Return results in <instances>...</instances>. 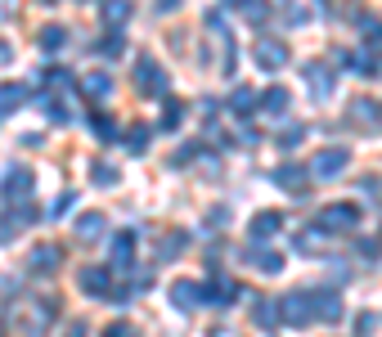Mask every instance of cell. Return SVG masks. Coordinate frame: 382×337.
Instances as JSON below:
<instances>
[{
    "label": "cell",
    "instance_id": "6da1fadb",
    "mask_svg": "<svg viewBox=\"0 0 382 337\" xmlns=\"http://www.w3.org/2000/svg\"><path fill=\"white\" fill-rule=\"evenodd\" d=\"M355 225H360V207L355 202H333L319 216V230H355Z\"/></svg>",
    "mask_w": 382,
    "mask_h": 337
},
{
    "label": "cell",
    "instance_id": "7a4b0ae2",
    "mask_svg": "<svg viewBox=\"0 0 382 337\" xmlns=\"http://www.w3.org/2000/svg\"><path fill=\"white\" fill-rule=\"evenodd\" d=\"M347 162H351V153H347V149H324V153H315L311 176H315V180H333L338 171H347Z\"/></svg>",
    "mask_w": 382,
    "mask_h": 337
},
{
    "label": "cell",
    "instance_id": "3957f363",
    "mask_svg": "<svg viewBox=\"0 0 382 337\" xmlns=\"http://www.w3.org/2000/svg\"><path fill=\"white\" fill-rule=\"evenodd\" d=\"M135 90L140 94H162L167 90V77L153 59H140V63H135Z\"/></svg>",
    "mask_w": 382,
    "mask_h": 337
},
{
    "label": "cell",
    "instance_id": "277c9868",
    "mask_svg": "<svg viewBox=\"0 0 382 337\" xmlns=\"http://www.w3.org/2000/svg\"><path fill=\"white\" fill-rule=\"evenodd\" d=\"M279 315L292 324V329H306V324H311V297L306 293H288L279 302Z\"/></svg>",
    "mask_w": 382,
    "mask_h": 337
},
{
    "label": "cell",
    "instance_id": "5b68a950",
    "mask_svg": "<svg viewBox=\"0 0 382 337\" xmlns=\"http://www.w3.org/2000/svg\"><path fill=\"white\" fill-rule=\"evenodd\" d=\"M28 194H32V176L23 171V166H9L5 185H0V198H5V202H23Z\"/></svg>",
    "mask_w": 382,
    "mask_h": 337
},
{
    "label": "cell",
    "instance_id": "8992f818",
    "mask_svg": "<svg viewBox=\"0 0 382 337\" xmlns=\"http://www.w3.org/2000/svg\"><path fill=\"white\" fill-rule=\"evenodd\" d=\"M256 63H261L265 72L283 68V63H288V45H283V41H270V36H265V41H256Z\"/></svg>",
    "mask_w": 382,
    "mask_h": 337
},
{
    "label": "cell",
    "instance_id": "52a82bcc",
    "mask_svg": "<svg viewBox=\"0 0 382 337\" xmlns=\"http://www.w3.org/2000/svg\"><path fill=\"white\" fill-rule=\"evenodd\" d=\"M311 315H319V319H338V315H342V297L333 293V288H324V293H311Z\"/></svg>",
    "mask_w": 382,
    "mask_h": 337
},
{
    "label": "cell",
    "instance_id": "ba28073f",
    "mask_svg": "<svg viewBox=\"0 0 382 337\" xmlns=\"http://www.w3.org/2000/svg\"><path fill=\"white\" fill-rule=\"evenodd\" d=\"M243 261H248V266H256L261 274H279V270H283V257H279V252H270V247H252V252H243Z\"/></svg>",
    "mask_w": 382,
    "mask_h": 337
},
{
    "label": "cell",
    "instance_id": "9c48e42d",
    "mask_svg": "<svg viewBox=\"0 0 382 337\" xmlns=\"http://www.w3.org/2000/svg\"><path fill=\"white\" fill-rule=\"evenodd\" d=\"M306 86H311L315 99H328V94H333V72L319 68V63H311V68H306Z\"/></svg>",
    "mask_w": 382,
    "mask_h": 337
},
{
    "label": "cell",
    "instance_id": "30bf717a",
    "mask_svg": "<svg viewBox=\"0 0 382 337\" xmlns=\"http://www.w3.org/2000/svg\"><path fill=\"white\" fill-rule=\"evenodd\" d=\"M203 302V293H198V283H189V279H180V283H171V306H180V310H193Z\"/></svg>",
    "mask_w": 382,
    "mask_h": 337
},
{
    "label": "cell",
    "instance_id": "8fae6325",
    "mask_svg": "<svg viewBox=\"0 0 382 337\" xmlns=\"http://www.w3.org/2000/svg\"><path fill=\"white\" fill-rule=\"evenodd\" d=\"M256 104H265V113H270V117H283L292 99H288V90H283V86H270L265 94H256Z\"/></svg>",
    "mask_w": 382,
    "mask_h": 337
},
{
    "label": "cell",
    "instance_id": "7c38bea8",
    "mask_svg": "<svg viewBox=\"0 0 382 337\" xmlns=\"http://www.w3.org/2000/svg\"><path fill=\"white\" fill-rule=\"evenodd\" d=\"M81 288H85L90 297H108V270L85 266V270H81Z\"/></svg>",
    "mask_w": 382,
    "mask_h": 337
},
{
    "label": "cell",
    "instance_id": "4fadbf2b",
    "mask_svg": "<svg viewBox=\"0 0 382 337\" xmlns=\"http://www.w3.org/2000/svg\"><path fill=\"white\" fill-rule=\"evenodd\" d=\"M306 171H302V166H279V171H275V185L279 189H288V194H302V189H306V180H302Z\"/></svg>",
    "mask_w": 382,
    "mask_h": 337
},
{
    "label": "cell",
    "instance_id": "5bb4252c",
    "mask_svg": "<svg viewBox=\"0 0 382 337\" xmlns=\"http://www.w3.org/2000/svg\"><path fill=\"white\" fill-rule=\"evenodd\" d=\"M279 225H283V216H279V212H261V216H256V221L248 225V234H252V238H270V234L279 230Z\"/></svg>",
    "mask_w": 382,
    "mask_h": 337
},
{
    "label": "cell",
    "instance_id": "9a60e30c",
    "mask_svg": "<svg viewBox=\"0 0 382 337\" xmlns=\"http://www.w3.org/2000/svg\"><path fill=\"white\" fill-rule=\"evenodd\" d=\"M104 230H108V221H104V212H85V216H81V221H77V234H81V238H100Z\"/></svg>",
    "mask_w": 382,
    "mask_h": 337
},
{
    "label": "cell",
    "instance_id": "2e32d148",
    "mask_svg": "<svg viewBox=\"0 0 382 337\" xmlns=\"http://www.w3.org/2000/svg\"><path fill=\"white\" fill-rule=\"evenodd\" d=\"M131 247H135V234H117L113 238V266H131Z\"/></svg>",
    "mask_w": 382,
    "mask_h": 337
},
{
    "label": "cell",
    "instance_id": "e0dca14e",
    "mask_svg": "<svg viewBox=\"0 0 382 337\" xmlns=\"http://www.w3.org/2000/svg\"><path fill=\"white\" fill-rule=\"evenodd\" d=\"M54 266H59V247L54 243H45V247L32 252V270H54Z\"/></svg>",
    "mask_w": 382,
    "mask_h": 337
},
{
    "label": "cell",
    "instance_id": "ac0fdd59",
    "mask_svg": "<svg viewBox=\"0 0 382 337\" xmlns=\"http://www.w3.org/2000/svg\"><path fill=\"white\" fill-rule=\"evenodd\" d=\"M229 108H234V113H239V117H248L252 108H256V90H243V86H239V90L229 94Z\"/></svg>",
    "mask_w": 382,
    "mask_h": 337
},
{
    "label": "cell",
    "instance_id": "d6986e66",
    "mask_svg": "<svg viewBox=\"0 0 382 337\" xmlns=\"http://www.w3.org/2000/svg\"><path fill=\"white\" fill-rule=\"evenodd\" d=\"M108 90H113V77H108V72H90V77H85V94H95V99H104Z\"/></svg>",
    "mask_w": 382,
    "mask_h": 337
},
{
    "label": "cell",
    "instance_id": "ffe728a7",
    "mask_svg": "<svg viewBox=\"0 0 382 337\" xmlns=\"http://www.w3.org/2000/svg\"><path fill=\"white\" fill-rule=\"evenodd\" d=\"M378 104H369V99H360V104H351V122H364V126H378L382 117L374 113Z\"/></svg>",
    "mask_w": 382,
    "mask_h": 337
},
{
    "label": "cell",
    "instance_id": "44dd1931",
    "mask_svg": "<svg viewBox=\"0 0 382 337\" xmlns=\"http://www.w3.org/2000/svg\"><path fill=\"white\" fill-rule=\"evenodd\" d=\"M104 18L108 23H126L131 18V0H104Z\"/></svg>",
    "mask_w": 382,
    "mask_h": 337
},
{
    "label": "cell",
    "instance_id": "7402d4cb",
    "mask_svg": "<svg viewBox=\"0 0 382 337\" xmlns=\"http://www.w3.org/2000/svg\"><path fill=\"white\" fill-rule=\"evenodd\" d=\"M149 149V126H131L126 130V153H144Z\"/></svg>",
    "mask_w": 382,
    "mask_h": 337
},
{
    "label": "cell",
    "instance_id": "603a6c76",
    "mask_svg": "<svg viewBox=\"0 0 382 337\" xmlns=\"http://www.w3.org/2000/svg\"><path fill=\"white\" fill-rule=\"evenodd\" d=\"M23 104V86H0V113H14Z\"/></svg>",
    "mask_w": 382,
    "mask_h": 337
},
{
    "label": "cell",
    "instance_id": "cb8c5ba5",
    "mask_svg": "<svg viewBox=\"0 0 382 337\" xmlns=\"http://www.w3.org/2000/svg\"><path fill=\"white\" fill-rule=\"evenodd\" d=\"M90 176H95V185H104V189H108V185H117V166H108V162H95V166H90Z\"/></svg>",
    "mask_w": 382,
    "mask_h": 337
},
{
    "label": "cell",
    "instance_id": "d4e9b609",
    "mask_svg": "<svg viewBox=\"0 0 382 337\" xmlns=\"http://www.w3.org/2000/svg\"><path fill=\"white\" fill-rule=\"evenodd\" d=\"M64 41H68V32H64V27H45V32H41V50H59Z\"/></svg>",
    "mask_w": 382,
    "mask_h": 337
},
{
    "label": "cell",
    "instance_id": "484cf974",
    "mask_svg": "<svg viewBox=\"0 0 382 337\" xmlns=\"http://www.w3.org/2000/svg\"><path fill=\"white\" fill-rule=\"evenodd\" d=\"M319 243H324V230H319V225H315V230H306V234H297V247L302 252H315Z\"/></svg>",
    "mask_w": 382,
    "mask_h": 337
},
{
    "label": "cell",
    "instance_id": "4316f807",
    "mask_svg": "<svg viewBox=\"0 0 382 337\" xmlns=\"http://www.w3.org/2000/svg\"><path fill=\"white\" fill-rule=\"evenodd\" d=\"M275 315H279V306L256 302V324H261V329H275Z\"/></svg>",
    "mask_w": 382,
    "mask_h": 337
},
{
    "label": "cell",
    "instance_id": "83f0119b",
    "mask_svg": "<svg viewBox=\"0 0 382 337\" xmlns=\"http://www.w3.org/2000/svg\"><path fill=\"white\" fill-rule=\"evenodd\" d=\"M72 207H77V194H72V189H68V194H59V198H54V207H50V216H54V221H59V216H64V212H72Z\"/></svg>",
    "mask_w": 382,
    "mask_h": 337
},
{
    "label": "cell",
    "instance_id": "f1b7e54d",
    "mask_svg": "<svg viewBox=\"0 0 382 337\" xmlns=\"http://www.w3.org/2000/svg\"><path fill=\"white\" fill-rule=\"evenodd\" d=\"M180 247H184V234H167V238H162V252H157V257H180Z\"/></svg>",
    "mask_w": 382,
    "mask_h": 337
},
{
    "label": "cell",
    "instance_id": "f546056e",
    "mask_svg": "<svg viewBox=\"0 0 382 337\" xmlns=\"http://www.w3.org/2000/svg\"><path fill=\"white\" fill-rule=\"evenodd\" d=\"M180 122H184V104H167V117H162V126H167V130H176Z\"/></svg>",
    "mask_w": 382,
    "mask_h": 337
},
{
    "label": "cell",
    "instance_id": "4dcf8cb0",
    "mask_svg": "<svg viewBox=\"0 0 382 337\" xmlns=\"http://www.w3.org/2000/svg\"><path fill=\"white\" fill-rule=\"evenodd\" d=\"M95 135H100V140H113V135H117V122H113V117H95Z\"/></svg>",
    "mask_w": 382,
    "mask_h": 337
},
{
    "label": "cell",
    "instance_id": "1f68e13d",
    "mask_svg": "<svg viewBox=\"0 0 382 337\" xmlns=\"http://www.w3.org/2000/svg\"><path fill=\"white\" fill-rule=\"evenodd\" d=\"M239 5H243V14H248L252 23H265V5H261V0H239Z\"/></svg>",
    "mask_w": 382,
    "mask_h": 337
},
{
    "label": "cell",
    "instance_id": "d6a6232c",
    "mask_svg": "<svg viewBox=\"0 0 382 337\" xmlns=\"http://www.w3.org/2000/svg\"><path fill=\"white\" fill-rule=\"evenodd\" d=\"M100 54H104V59H117V54H121V36H117V32L108 36V41H100Z\"/></svg>",
    "mask_w": 382,
    "mask_h": 337
},
{
    "label": "cell",
    "instance_id": "836d02e7",
    "mask_svg": "<svg viewBox=\"0 0 382 337\" xmlns=\"http://www.w3.org/2000/svg\"><path fill=\"white\" fill-rule=\"evenodd\" d=\"M45 81H50L54 90H64V86H68V72H64V68H45Z\"/></svg>",
    "mask_w": 382,
    "mask_h": 337
},
{
    "label": "cell",
    "instance_id": "e575fe53",
    "mask_svg": "<svg viewBox=\"0 0 382 337\" xmlns=\"http://www.w3.org/2000/svg\"><path fill=\"white\" fill-rule=\"evenodd\" d=\"M104 337H135L131 324H113V329H104Z\"/></svg>",
    "mask_w": 382,
    "mask_h": 337
},
{
    "label": "cell",
    "instance_id": "d590c367",
    "mask_svg": "<svg viewBox=\"0 0 382 337\" xmlns=\"http://www.w3.org/2000/svg\"><path fill=\"white\" fill-rule=\"evenodd\" d=\"M157 9H162V14L167 9H180V0H157Z\"/></svg>",
    "mask_w": 382,
    "mask_h": 337
},
{
    "label": "cell",
    "instance_id": "8d00e7d4",
    "mask_svg": "<svg viewBox=\"0 0 382 337\" xmlns=\"http://www.w3.org/2000/svg\"><path fill=\"white\" fill-rule=\"evenodd\" d=\"M45 5H59V0H45Z\"/></svg>",
    "mask_w": 382,
    "mask_h": 337
}]
</instances>
